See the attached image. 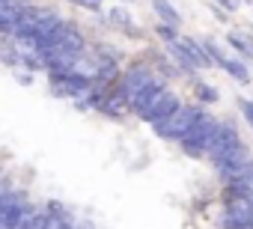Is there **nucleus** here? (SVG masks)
<instances>
[{"mask_svg":"<svg viewBox=\"0 0 253 229\" xmlns=\"http://www.w3.org/2000/svg\"><path fill=\"white\" fill-rule=\"evenodd\" d=\"M238 107H241V116L247 119V125H253V101H238Z\"/></svg>","mask_w":253,"mask_h":229,"instance_id":"obj_17","label":"nucleus"},{"mask_svg":"<svg viewBox=\"0 0 253 229\" xmlns=\"http://www.w3.org/2000/svg\"><path fill=\"white\" fill-rule=\"evenodd\" d=\"M152 80H158L155 75H152V69L146 66V63H134V66H128L122 75H119V80H116V89L122 92V98L125 101H131L140 89H146Z\"/></svg>","mask_w":253,"mask_h":229,"instance_id":"obj_4","label":"nucleus"},{"mask_svg":"<svg viewBox=\"0 0 253 229\" xmlns=\"http://www.w3.org/2000/svg\"><path fill=\"white\" fill-rule=\"evenodd\" d=\"M152 9L158 12L161 24H170V27H176V30H179L182 18H179V12H176V6L170 3V0H152Z\"/></svg>","mask_w":253,"mask_h":229,"instance_id":"obj_11","label":"nucleus"},{"mask_svg":"<svg viewBox=\"0 0 253 229\" xmlns=\"http://www.w3.org/2000/svg\"><path fill=\"white\" fill-rule=\"evenodd\" d=\"M226 42H229V48L235 51V57H241L244 63H247V60H253V39H250V36H244V33L232 30V33H226Z\"/></svg>","mask_w":253,"mask_h":229,"instance_id":"obj_10","label":"nucleus"},{"mask_svg":"<svg viewBox=\"0 0 253 229\" xmlns=\"http://www.w3.org/2000/svg\"><path fill=\"white\" fill-rule=\"evenodd\" d=\"M203 116H206L203 104H179L167 119L155 122L152 128H155V134H158L161 140H182V137L191 134V128H194Z\"/></svg>","mask_w":253,"mask_h":229,"instance_id":"obj_1","label":"nucleus"},{"mask_svg":"<svg viewBox=\"0 0 253 229\" xmlns=\"http://www.w3.org/2000/svg\"><path fill=\"white\" fill-rule=\"evenodd\" d=\"M48 77H51L54 92L66 98H84L92 86V77H86L78 69H57V72H48Z\"/></svg>","mask_w":253,"mask_h":229,"instance_id":"obj_3","label":"nucleus"},{"mask_svg":"<svg viewBox=\"0 0 253 229\" xmlns=\"http://www.w3.org/2000/svg\"><path fill=\"white\" fill-rule=\"evenodd\" d=\"M170 57H173L185 72H197V63H194V57H191V51L185 48V42H182V39L170 42Z\"/></svg>","mask_w":253,"mask_h":229,"instance_id":"obj_12","label":"nucleus"},{"mask_svg":"<svg viewBox=\"0 0 253 229\" xmlns=\"http://www.w3.org/2000/svg\"><path fill=\"white\" fill-rule=\"evenodd\" d=\"M155 33H158V36H161L167 45L179 39V30H176V27H170V24H158V27H155Z\"/></svg>","mask_w":253,"mask_h":229,"instance_id":"obj_16","label":"nucleus"},{"mask_svg":"<svg viewBox=\"0 0 253 229\" xmlns=\"http://www.w3.org/2000/svg\"><path fill=\"white\" fill-rule=\"evenodd\" d=\"M33 211V202L27 199V193L21 191H9L6 193V202H3V211H0V229H18Z\"/></svg>","mask_w":253,"mask_h":229,"instance_id":"obj_5","label":"nucleus"},{"mask_svg":"<svg viewBox=\"0 0 253 229\" xmlns=\"http://www.w3.org/2000/svg\"><path fill=\"white\" fill-rule=\"evenodd\" d=\"M194 92H197V101L200 104H214L217 101V89L214 86H209V83H194Z\"/></svg>","mask_w":253,"mask_h":229,"instance_id":"obj_15","label":"nucleus"},{"mask_svg":"<svg viewBox=\"0 0 253 229\" xmlns=\"http://www.w3.org/2000/svg\"><path fill=\"white\" fill-rule=\"evenodd\" d=\"M107 21L113 24V27H119V30H128V33H137V27H134V21H131V15L125 12V9H110V15H107Z\"/></svg>","mask_w":253,"mask_h":229,"instance_id":"obj_14","label":"nucleus"},{"mask_svg":"<svg viewBox=\"0 0 253 229\" xmlns=\"http://www.w3.org/2000/svg\"><path fill=\"white\" fill-rule=\"evenodd\" d=\"M217 3H220L223 9H235V6H238V3H235V0H217Z\"/></svg>","mask_w":253,"mask_h":229,"instance_id":"obj_19","label":"nucleus"},{"mask_svg":"<svg viewBox=\"0 0 253 229\" xmlns=\"http://www.w3.org/2000/svg\"><path fill=\"white\" fill-rule=\"evenodd\" d=\"M217 128H220V122H217L214 116H209V113H206V116H203V119L191 128V134L179 140L182 152H185L188 158H203V155H209V146H211V140H214Z\"/></svg>","mask_w":253,"mask_h":229,"instance_id":"obj_2","label":"nucleus"},{"mask_svg":"<svg viewBox=\"0 0 253 229\" xmlns=\"http://www.w3.org/2000/svg\"><path fill=\"white\" fill-rule=\"evenodd\" d=\"M217 66H220L229 77H235L238 83H250V72H247V63H244L241 57H223Z\"/></svg>","mask_w":253,"mask_h":229,"instance_id":"obj_9","label":"nucleus"},{"mask_svg":"<svg viewBox=\"0 0 253 229\" xmlns=\"http://www.w3.org/2000/svg\"><path fill=\"white\" fill-rule=\"evenodd\" d=\"M182 42H185V48L191 51V57H194L197 69H209V66H211V60H209V54H206L203 42H197V39H182Z\"/></svg>","mask_w":253,"mask_h":229,"instance_id":"obj_13","label":"nucleus"},{"mask_svg":"<svg viewBox=\"0 0 253 229\" xmlns=\"http://www.w3.org/2000/svg\"><path fill=\"white\" fill-rule=\"evenodd\" d=\"M78 6H86V9H101V0H72Z\"/></svg>","mask_w":253,"mask_h":229,"instance_id":"obj_18","label":"nucleus"},{"mask_svg":"<svg viewBox=\"0 0 253 229\" xmlns=\"http://www.w3.org/2000/svg\"><path fill=\"white\" fill-rule=\"evenodd\" d=\"M250 161H253L250 149H247L244 143H238L235 149H229L226 155H220V158H217V161H211V164H214V170L220 173V182L226 185V182H229V179H235V176L250 164Z\"/></svg>","mask_w":253,"mask_h":229,"instance_id":"obj_7","label":"nucleus"},{"mask_svg":"<svg viewBox=\"0 0 253 229\" xmlns=\"http://www.w3.org/2000/svg\"><path fill=\"white\" fill-rule=\"evenodd\" d=\"M238 143H241L238 128H235L232 122H220V128H217V134H214V140H211V146H209V158L217 161L220 155H226V152L235 149Z\"/></svg>","mask_w":253,"mask_h":229,"instance_id":"obj_8","label":"nucleus"},{"mask_svg":"<svg viewBox=\"0 0 253 229\" xmlns=\"http://www.w3.org/2000/svg\"><path fill=\"white\" fill-rule=\"evenodd\" d=\"M179 107V98H176V92L164 83L161 89H158V95L137 113V119H143V122H149V125H155V122H161V119H167L170 113Z\"/></svg>","mask_w":253,"mask_h":229,"instance_id":"obj_6","label":"nucleus"}]
</instances>
